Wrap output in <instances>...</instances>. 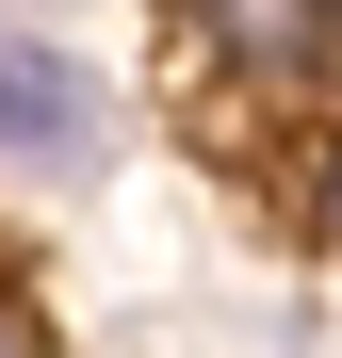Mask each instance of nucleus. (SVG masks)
<instances>
[{
    "label": "nucleus",
    "mask_w": 342,
    "mask_h": 358,
    "mask_svg": "<svg viewBox=\"0 0 342 358\" xmlns=\"http://www.w3.org/2000/svg\"><path fill=\"white\" fill-rule=\"evenodd\" d=\"M0 163H17V179H98L114 163V82H98L82 33L0 17Z\"/></svg>",
    "instance_id": "f257e3e1"
},
{
    "label": "nucleus",
    "mask_w": 342,
    "mask_h": 358,
    "mask_svg": "<svg viewBox=\"0 0 342 358\" xmlns=\"http://www.w3.org/2000/svg\"><path fill=\"white\" fill-rule=\"evenodd\" d=\"M180 49L228 98H310L342 66V0H180Z\"/></svg>",
    "instance_id": "f03ea898"
},
{
    "label": "nucleus",
    "mask_w": 342,
    "mask_h": 358,
    "mask_svg": "<svg viewBox=\"0 0 342 358\" xmlns=\"http://www.w3.org/2000/svg\"><path fill=\"white\" fill-rule=\"evenodd\" d=\"M294 196H310V245L342 261V114H326V131H310V163H294Z\"/></svg>",
    "instance_id": "7ed1b4c3"
},
{
    "label": "nucleus",
    "mask_w": 342,
    "mask_h": 358,
    "mask_svg": "<svg viewBox=\"0 0 342 358\" xmlns=\"http://www.w3.org/2000/svg\"><path fill=\"white\" fill-rule=\"evenodd\" d=\"M0 358H49V310H33L17 277H0Z\"/></svg>",
    "instance_id": "20e7f679"
},
{
    "label": "nucleus",
    "mask_w": 342,
    "mask_h": 358,
    "mask_svg": "<svg viewBox=\"0 0 342 358\" xmlns=\"http://www.w3.org/2000/svg\"><path fill=\"white\" fill-rule=\"evenodd\" d=\"M0 17H33V33H66V17H82V0H0Z\"/></svg>",
    "instance_id": "39448f33"
}]
</instances>
